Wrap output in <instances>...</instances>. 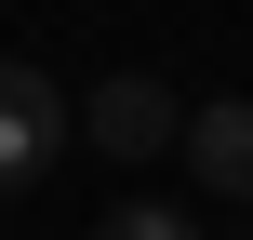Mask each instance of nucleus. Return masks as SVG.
<instances>
[{"mask_svg":"<svg viewBox=\"0 0 253 240\" xmlns=\"http://www.w3.org/2000/svg\"><path fill=\"white\" fill-rule=\"evenodd\" d=\"M67 134H80V107H67L27 53H0V200H13V187H40V174L67 160Z\"/></svg>","mask_w":253,"mask_h":240,"instance_id":"f257e3e1","label":"nucleus"},{"mask_svg":"<svg viewBox=\"0 0 253 240\" xmlns=\"http://www.w3.org/2000/svg\"><path fill=\"white\" fill-rule=\"evenodd\" d=\"M80 134H93L107 160H160V147H187V94L147 80V67H120V80L80 94Z\"/></svg>","mask_w":253,"mask_h":240,"instance_id":"f03ea898","label":"nucleus"},{"mask_svg":"<svg viewBox=\"0 0 253 240\" xmlns=\"http://www.w3.org/2000/svg\"><path fill=\"white\" fill-rule=\"evenodd\" d=\"M187 174L213 200H253V94H200L187 107Z\"/></svg>","mask_w":253,"mask_h":240,"instance_id":"7ed1b4c3","label":"nucleus"},{"mask_svg":"<svg viewBox=\"0 0 253 240\" xmlns=\"http://www.w3.org/2000/svg\"><path fill=\"white\" fill-rule=\"evenodd\" d=\"M93 240H200V214H173V200H107Z\"/></svg>","mask_w":253,"mask_h":240,"instance_id":"20e7f679","label":"nucleus"}]
</instances>
